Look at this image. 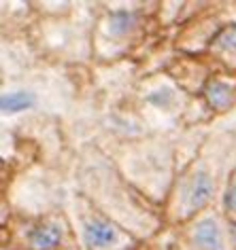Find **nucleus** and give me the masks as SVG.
<instances>
[{
	"label": "nucleus",
	"mask_w": 236,
	"mask_h": 250,
	"mask_svg": "<svg viewBox=\"0 0 236 250\" xmlns=\"http://www.w3.org/2000/svg\"><path fill=\"white\" fill-rule=\"evenodd\" d=\"M83 240L92 250H111L119 246L121 231L109 218L92 214L83 221Z\"/></svg>",
	"instance_id": "obj_1"
},
{
	"label": "nucleus",
	"mask_w": 236,
	"mask_h": 250,
	"mask_svg": "<svg viewBox=\"0 0 236 250\" xmlns=\"http://www.w3.org/2000/svg\"><path fill=\"white\" fill-rule=\"evenodd\" d=\"M64 227L58 218H43L28 229V250H58L64 242Z\"/></svg>",
	"instance_id": "obj_2"
},
{
	"label": "nucleus",
	"mask_w": 236,
	"mask_h": 250,
	"mask_svg": "<svg viewBox=\"0 0 236 250\" xmlns=\"http://www.w3.org/2000/svg\"><path fill=\"white\" fill-rule=\"evenodd\" d=\"M215 197V180L207 170H196V174L191 176L188 189H185V197L183 204L188 208L189 214L200 212L202 208L213 202Z\"/></svg>",
	"instance_id": "obj_3"
},
{
	"label": "nucleus",
	"mask_w": 236,
	"mask_h": 250,
	"mask_svg": "<svg viewBox=\"0 0 236 250\" xmlns=\"http://www.w3.org/2000/svg\"><path fill=\"white\" fill-rule=\"evenodd\" d=\"M191 242L198 250H228L226 233L215 216H204L194 225Z\"/></svg>",
	"instance_id": "obj_4"
},
{
	"label": "nucleus",
	"mask_w": 236,
	"mask_h": 250,
	"mask_svg": "<svg viewBox=\"0 0 236 250\" xmlns=\"http://www.w3.org/2000/svg\"><path fill=\"white\" fill-rule=\"evenodd\" d=\"M202 96L213 110L223 112V110L232 108V104L236 100V85L221 77H211L207 79V83L202 87Z\"/></svg>",
	"instance_id": "obj_5"
},
{
	"label": "nucleus",
	"mask_w": 236,
	"mask_h": 250,
	"mask_svg": "<svg viewBox=\"0 0 236 250\" xmlns=\"http://www.w3.org/2000/svg\"><path fill=\"white\" fill-rule=\"evenodd\" d=\"M141 23V15L132 9H115L111 11L107 17V30L111 36H117V39H123V36H130L139 28Z\"/></svg>",
	"instance_id": "obj_6"
},
{
	"label": "nucleus",
	"mask_w": 236,
	"mask_h": 250,
	"mask_svg": "<svg viewBox=\"0 0 236 250\" xmlns=\"http://www.w3.org/2000/svg\"><path fill=\"white\" fill-rule=\"evenodd\" d=\"M34 104H36V93L26 89L2 93V98H0V108H2L4 115H17V112L30 110L34 108Z\"/></svg>",
	"instance_id": "obj_7"
},
{
	"label": "nucleus",
	"mask_w": 236,
	"mask_h": 250,
	"mask_svg": "<svg viewBox=\"0 0 236 250\" xmlns=\"http://www.w3.org/2000/svg\"><path fill=\"white\" fill-rule=\"evenodd\" d=\"M211 49L221 55V60H236V23H228L215 34Z\"/></svg>",
	"instance_id": "obj_8"
},
{
	"label": "nucleus",
	"mask_w": 236,
	"mask_h": 250,
	"mask_svg": "<svg viewBox=\"0 0 236 250\" xmlns=\"http://www.w3.org/2000/svg\"><path fill=\"white\" fill-rule=\"evenodd\" d=\"M145 102L151 104L153 108H160V110H168L172 104L177 102V96H175V89L172 87H158V89L149 91L145 96Z\"/></svg>",
	"instance_id": "obj_9"
},
{
	"label": "nucleus",
	"mask_w": 236,
	"mask_h": 250,
	"mask_svg": "<svg viewBox=\"0 0 236 250\" xmlns=\"http://www.w3.org/2000/svg\"><path fill=\"white\" fill-rule=\"evenodd\" d=\"M223 206H226L228 214H236V180L228 187L226 195H223Z\"/></svg>",
	"instance_id": "obj_10"
},
{
	"label": "nucleus",
	"mask_w": 236,
	"mask_h": 250,
	"mask_svg": "<svg viewBox=\"0 0 236 250\" xmlns=\"http://www.w3.org/2000/svg\"><path fill=\"white\" fill-rule=\"evenodd\" d=\"M230 233H232V237H234V244H236V225H232V227H230Z\"/></svg>",
	"instance_id": "obj_11"
}]
</instances>
